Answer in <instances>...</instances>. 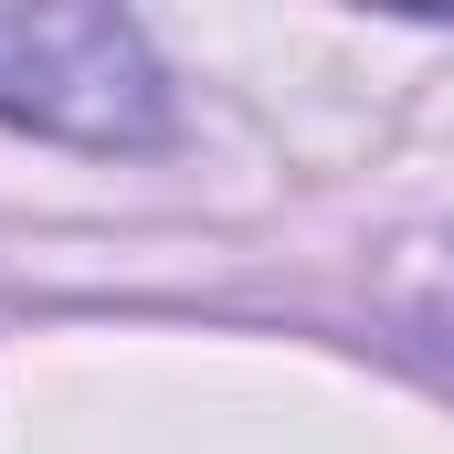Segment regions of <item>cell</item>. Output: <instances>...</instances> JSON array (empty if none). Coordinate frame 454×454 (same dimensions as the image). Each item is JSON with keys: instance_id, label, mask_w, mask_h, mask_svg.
Wrapping results in <instances>:
<instances>
[{"instance_id": "6da1fadb", "label": "cell", "mask_w": 454, "mask_h": 454, "mask_svg": "<svg viewBox=\"0 0 454 454\" xmlns=\"http://www.w3.org/2000/svg\"><path fill=\"white\" fill-rule=\"evenodd\" d=\"M0 116L32 137H74V148H148L169 127V85L127 11L11 0L0 11Z\"/></svg>"}]
</instances>
